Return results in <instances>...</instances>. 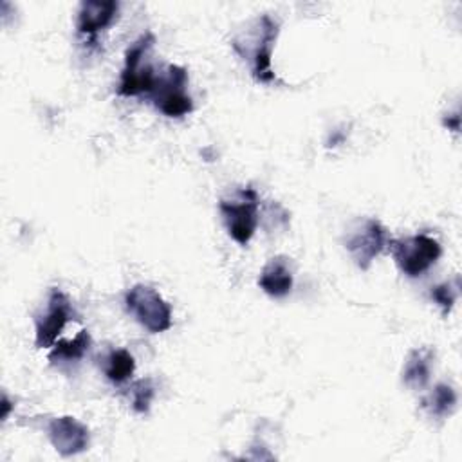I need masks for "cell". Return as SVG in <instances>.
I'll use <instances>...</instances> for the list:
<instances>
[{
  "label": "cell",
  "instance_id": "6",
  "mask_svg": "<svg viewBox=\"0 0 462 462\" xmlns=\"http://www.w3.org/2000/svg\"><path fill=\"white\" fill-rule=\"evenodd\" d=\"M125 305L128 312L152 334L164 332L171 327V309L168 301L148 285H134L125 296Z\"/></svg>",
  "mask_w": 462,
  "mask_h": 462
},
{
  "label": "cell",
  "instance_id": "14",
  "mask_svg": "<svg viewBox=\"0 0 462 462\" xmlns=\"http://www.w3.org/2000/svg\"><path fill=\"white\" fill-rule=\"evenodd\" d=\"M92 337L87 330H79L72 339L58 341L49 354V361L56 363H76L83 359V356L90 350Z\"/></svg>",
  "mask_w": 462,
  "mask_h": 462
},
{
  "label": "cell",
  "instance_id": "16",
  "mask_svg": "<svg viewBox=\"0 0 462 462\" xmlns=\"http://www.w3.org/2000/svg\"><path fill=\"white\" fill-rule=\"evenodd\" d=\"M155 395V388L150 379H139L130 386V399H132V408L137 413H146L150 410L152 399Z\"/></svg>",
  "mask_w": 462,
  "mask_h": 462
},
{
  "label": "cell",
  "instance_id": "11",
  "mask_svg": "<svg viewBox=\"0 0 462 462\" xmlns=\"http://www.w3.org/2000/svg\"><path fill=\"white\" fill-rule=\"evenodd\" d=\"M258 285L273 298L287 296L292 289V271L289 267V260L285 256L271 258L258 276Z\"/></svg>",
  "mask_w": 462,
  "mask_h": 462
},
{
  "label": "cell",
  "instance_id": "3",
  "mask_svg": "<svg viewBox=\"0 0 462 462\" xmlns=\"http://www.w3.org/2000/svg\"><path fill=\"white\" fill-rule=\"evenodd\" d=\"M258 193L251 186L242 188L233 199L218 202L226 229L236 244L245 245L253 238L258 226Z\"/></svg>",
  "mask_w": 462,
  "mask_h": 462
},
{
  "label": "cell",
  "instance_id": "15",
  "mask_svg": "<svg viewBox=\"0 0 462 462\" xmlns=\"http://www.w3.org/2000/svg\"><path fill=\"white\" fill-rule=\"evenodd\" d=\"M103 372L108 381L121 384L128 381L135 372V361L134 356L126 348H116L110 350L103 363Z\"/></svg>",
  "mask_w": 462,
  "mask_h": 462
},
{
  "label": "cell",
  "instance_id": "7",
  "mask_svg": "<svg viewBox=\"0 0 462 462\" xmlns=\"http://www.w3.org/2000/svg\"><path fill=\"white\" fill-rule=\"evenodd\" d=\"M388 242L386 229L375 218H363L357 220L345 236V249L348 251L354 263L366 271L372 262L381 254Z\"/></svg>",
  "mask_w": 462,
  "mask_h": 462
},
{
  "label": "cell",
  "instance_id": "13",
  "mask_svg": "<svg viewBox=\"0 0 462 462\" xmlns=\"http://www.w3.org/2000/svg\"><path fill=\"white\" fill-rule=\"evenodd\" d=\"M457 406V392L448 383H439L420 401V408L431 419H446Z\"/></svg>",
  "mask_w": 462,
  "mask_h": 462
},
{
  "label": "cell",
  "instance_id": "9",
  "mask_svg": "<svg viewBox=\"0 0 462 462\" xmlns=\"http://www.w3.org/2000/svg\"><path fill=\"white\" fill-rule=\"evenodd\" d=\"M47 435L52 448L61 457H72L88 448L90 433L88 428L70 415L54 417L47 426Z\"/></svg>",
  "mask_w": 462,
  "mask_h": 462
},
{
  "label": "cell",
  "instance_id": "8",
  "mask_svg": "<svg viewBox=\"0 0 462 462\" xmlns=\"http://www.w3.org/2000/svg\"><path fill=\"white\" fill-rule=\"evenodd\" d=\"M74 318V309L67 294L56 287L49 291L45 310L36 316L34 345L36 348H49L63 332L65 325Z\"/></svg>",
  "mask_w": 462,
  "mask_h": 462
},
{
  "label": "cell",
  "instance_id": "2",
  "mask_svg": "<svg viewBox=\"0 0 462 462\" xmlns=\"http://www.w3.org/2000/svg\"><path fill=\"white\" fill-rule=\"evenodd\" d=\"M155 43V36L152 32L143 34L137 38L125 52V67L121 70L117 94L134 97L141 94H152L157 74L148 61V54Z\"/></svg>",
  "mask_w": 462,
  "mask_h": 462
},
{
  "label": "cell",
  "instance_id": "10",
  "mask_svg": "<svg viewBox=\"0 0 462 462\" xmlns=\"http://www.w3.org/2000/svg\"><path fill=\"white\" fill-rule=\"evenodd\" d=\"M119 13V4L114 0H87L79 4L76 29L79 34L96 38V34L106 29Z\"/></svg>",
  "mask_w": 462,
  "mask_h": 462
},
{
  "label": "cell",
  "instance_id": "5",
  "mask_svg": "<svg viewBox=\"0 0 462 462\" xmlns=\"http://www.w3.org/2000/svg\"><path fill=\"white\" fill-rule=\"evenodd\" d=\"M155 108L166 117H184L193 110L191 96L188 94V72L179 65H168L157 76L150 94Z\"/></svg>",
  "mask_w": 462,
  "mask_h": 462
},
{
  "label": "cell",
  "instance_id": "1",
  "mask_svg": "<svg viewBox=\"0 0 462 462\" xmlns=\"http://www.w3.org/2000/svg\"><path fill=\"white\" fill-rule=\"evenodd\" d=\"M278 36V22L269 14H260L247 22L233 40L231 45L236 54L251 67V74L260 83H273L276 79L271 69V54Z\"/></svg>",
  "mask_w": 462,
  "mask_h": 462
},
{
  "label": "cell",
  "instance_id": "4",
  "mask_svg": "<svg viewBox=\"0 0 462 462\" xmlns=\"http://www.w3.org/2000/svg\"><path fill=\"white\" fill-rule=\"evenodd\" d=\"M388 244L397 267L410 278L422 276L442 254L440 244L424 233L395 238Z\"/></svg>",
  "mask_w": 462,
  "mask_h": 462
},
{
  "label": "cell",
  "instance_id": "17",
  "mask_svg": "<svg viewBox=\"0 0 462 462\" xmlns=\"http://www.w3.org/2000/svg\"><path fill=\"white\" fill-rule=\"evenodd\" d=\"M431 298L442 309V312L448 314L453 309L455 300H457V285L453 287L449 282L439 283V285L431 287Z\"/></svg>",
  "mask_w": 462,
  "mask_h": 462
},
{
  "label": "cell",
  "instance_id": "12",
  "mask_svg": "<svg viewBox=\"0 0 462 462\" xmlns=\"http://www.w3.org/2000/svg\"><path fill=\"white\" fill-rule=\"evenodd\" d=\"M435 361V350L431 346L413 348L402 366V383L408 388L420 390L428 384Z\"/></svg>",
  "mask_w": 462,
  "mask_h": 462
}]
</instances>
